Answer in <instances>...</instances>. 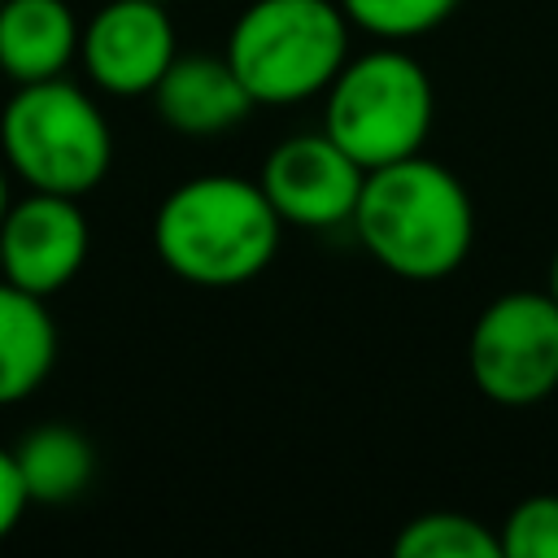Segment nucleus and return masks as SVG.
I'll return each instance as SVG.
<instances>
[{"label":"nucleus","mask_w":558,"mask_h":558,"mask_svg":"<svg viewBox=\"0 0 558 558\" xmlns=\"http://www.w3.org/2000/svg\"><path fill=\"white\" fill-rule=\"evenodd\" d=\"M31 497H26V484H22V471H17V458L13 449L0 445V541L22 523Z\"/></svg>","instance_id":"nucleus-17"},{"label":"nucleus","mask_w":558,"mask_h":558,"mask_svg":"<svg viewBox=\"0 0 558 558\" xmlns=\"http://www.w3.org/2000/svg\"><path fill=\"white\" fill-rule=\"evenodd\" d=\"M349 26L384 39V44H405L427 31H436L458 0H340Z\"/></svg>","instance_id":"nucleus-15"},{"label":"nucleus","mask_w":558,"mask_h":558,"mask_svg":"<svg viewBox=\"0 0 558 558\" xmlns=\"http://www.w3.org/2000/svg\"><path fill=\"white\" fill-rule=\"evenodd\" d=\"M161 4H166V0H161Z\"/></svg>","instance_id":"nucleus-20"},{"label":"nucleus","mask_w":558,"mask_h":558,"mask_svg":"<svg viewBox=\"0 0 558 558\" xmlns=\"http://www.w3.org/2000/svg\"><path fill=\"white\" fill-rule=\"evenodd\" d=\"M148 96H153L157 118L170 131L192 135V140L222 135L235 122H244L248 109H253V96L235 78L231 61L227 57H209V52L174 57Z\"/></svg>","instance_id":"nucleus-10"},{"label":"nucleus","mask_w":558,"mask_h":558,"mask_svg":"<svg viewBox=\"0 0 558 558\" xmlns=\"http://www.w3.org/2000/svg\"><path fill=\"white\" fill-rule=\"evenodd\" d=\"M545 292L558 301V248H554V257H549V275H545Z\"/></svg>","instance_id":"nucleus-18"},{"label":"nucleus","mask_w":558,"mask_h":558,"mask_svg":"<svg viewBox=\"0 0 558 558\" xmlns=\"http://www.w3.org/2000/svg\"><path fill=\"white\" fill-rule=\"evenodd\" d=\"M279 227L283 218L262 183L240 174H196L157 205L153 248L161 266L192 288H240L275 262Z\"/></svg>","instance_id":"nucleus-2"},{"label":"nucleus","mask_w":558,"mask_h":558,"mask_svg":"<svg viewBox=\"0 0 558 558\" xmlns=\"http://www.w3.org/2000/svg\"><path fill=\"white\" fill-rule=\"evenodd\" d=\"M349 227L384 270L397 279L432 283L466 262L475 240V209L453 170L414 153L366 170Z\"/></svg>","instance_id":"nucleus-1"},{"label":"nucleus","mask_w":558,"mask_h":558,"mask_svg":"<svg viewBox=\"0 0 558 558\" xmlns=\"http://www.w3.org/2000/svg\"><path fill=\"white\" fill-rule=\"evenodd\" d=\"M497 545L501 558H558V497L554 493L523 497L506 514Z\"/></svg>","instance_id":"nucleus-16"},{"label":"nucleus","mask_w":558,"mask_h":558,"mask_svg":"<svg viewBox=\"0 0 558 558\" xmlns=\"http://www.w3.org/2000/svg\"><path fill=\"white\" fill-rule=\"evenodd\" d=\"M262 192L275 205V214L292 227H340L353 222L366 170L327 135H292L275 144L262 161Z\"/></svg>","instance_id":"nucleus-8"},{"label":"nucleus","mask_w":558,"mask_h":558,"mask_svg":"<svg viewBox=\"0 0 558 558\" xmlns=\"http://www.w3.org/2000/svg\"><path fill=\"white\" fill-rule=\"evenodd\" d=\"M174 57V22L161 0H109L78 35V61L109 96L153 92Z\"/></svg>","instance_id":"nucleus-9"},{"label":"nucleus","mask_w":558,"mask_h":558,"mask_svg":"<svg viewBox=\"0 0 558 558\" xmlns=\"http://www.w3.org/2000/svg\"><path fill=\"white\" fill-rule=\"evenodd\" d=\"M9 166H0V218H4V209H9Z\"/></svg>","instance_id":"nucleus-19"},{"label":"nucleus","mask_w":558,"mask_h":558,"mask_svg":"<svg viewBox=\"0 0 558 558\" xmlns=\"http://www.w3.org/2000/svg\"><path fill=\"white\" fill-rule=\"evenodd\" d=\"M253 105H296L349 61V17L340 0H253L222 52Z\"/></svg>","instance_id":"nucleus-4"},{"label":"nucleus","mask_w":558,"mask_h":558,"mask_svg":"<svg viewBox=\"0 0 558 558\" xmlns=\"http://www.w3.org/2000/svg\"><path fill=\"white\" fill-rule=\"evenodd\" d=\"M397 558H501L497 536L458 510H427L414 514L397 541H392Z\"/></svg>","instance_id":"nucleus-14"},{"label":"nucleus","mask_w":558,"mask_h":558,"mask_svg":"<svg viewBox=\"0 0 558 558\" xmlns=\"http://www.w3.org/2000/svg\"><path fill=\"white\" fill-rule=\"evenodd\" d=\"M57 366V323L44 296L0 279V405H17Z\"/></svg>","instance_id":"nucleus-12"},{"label":"nucleus","mask_w":558,"mask_h":558,"mask_svg":"<svg viewBox=\"0 0 558 558\" xmlns=\"http://www.w3.org/2000/svg\"><path fill=\"white\" fill-rule=\"evenodd\" d=\"M78 35L65 0H0V74L13 87L57 78L78 57Z\"/></svg>","instance_id":"nucleus-11"},{"label":"nucleus","mask_w":558,"mask_h":558,"mask_svg":"<svg viewBox=\"0 0 558 558\" xmlns=\"http://www.w3.org/2000/svg\"><path fill=\"white\" fill-rule=\"evenodd\" d=\"M475 388L497 405H536L558 388V301L506 292L488 301L466 340Z\"/></svg>","instance_id":"nucleus-6"},{"label":"nucleus","mask_w":558,"mask_h":558,"mask_svg":"<svg viewBox=\"0 0 558 558\" xmlns=\"http://www.w3.org/2000/svg\"><path fill=\"white\" fill-rule=\"evenodd\" d=\"M13 458H17V471H22L26 497L39 501V506L74 501L92 484V475H96L92 440L78 427H65V423L31 427L13 445Z\"/></svg>","instance_id":"nucleus-13"},{"label":"nucleus","mask_w":558,"mask_h":558,"mask_svg":"<svg viewBox=\"0 0 558 558\" xmlns=\"http://www.w3.org/2000/svg\"><path fill=\"white\" fill-rule=\"evenodd\" d=\"M0 157L35 192L83 196L113 166V131L100 105L61 74L17 83L0 109Z\"/></svg>","instance_id":"nucleus-3"},{"label":"nucleus","mask_w":558,"mask_h":558,"mask_svg":"<svg viewBox=\"0 0 558 558\" xmlns=\"http://www.w3.org/2000/svg\"><path fill=\"white\" fill-rule=\"evenodd\" d=\"M87 244L92 227L78 196L26 187V196L9 201L0 218V279L48 301L83 270Z\"/></svg>","instance_id":"nucleus-7"},{"label":"nucleus","mask_w":558,"mask_h":558,"mask_svg":"<svg viewBox=\"0 0 558 558\" xmlns=\"http://www.w3.org/2000/svg\"><path fill=\"white\" fill-rule=\"evenodd\" d=\"M436 92L427 70L401 48H371L349 57L327 83L323 131L362 166H388L423 153Z\"/></svg>","instance_id":"nucleus-5"}]
</instances>
